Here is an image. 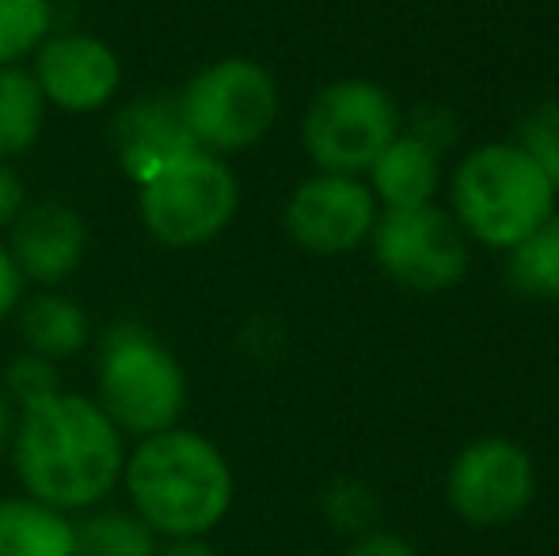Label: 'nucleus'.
I'll list each match as a JSON object with an SVG mask.
<instances>
[{"label": "nucleus", "mask_w": 559, "mask_h": 556, "mask_svg": "<svg viewBox=\"0 0 559 556\" xmlns=\"http://www.w3.org/2000/svg\"><path fill=\"white\" fill-rule=\"evenodd\" d=\"M23 340H27L31 355L43 358H66L88 343V317L73 297L61 294H38L23 305Z\"/></svg>", "instance_id": "16"}, {"label": "nucleus", "mask_w": 559, "mask_h": 556, "mask_svg": "<svg viewBox=\"0 0 559 556\" xmlns=\"http://www.w3.org/2000/svg\"><path fill=\"white\" fill-rule=\"evenodd\" d=\"M0 556H73V522L38 499H0Z\"/></svg>", "instance_id": "15"}, {"label": "nucleus", "mask_w": 559, "mask_h": 556, "mask_svg": "<svg viewBox=\"0 0 559 556\" xmlns=\"http://www.w3.org/2000/svg\"><path fill=\"white\" fill-rule=\"evenodd\" d=\"M400 115L392 96L369 81H335L312 99L305 115V149L312 164L332 176L369 171L396 138Z\"/></svg>", "instance_id": "7"}, {"label": "nucleus", "mask_w": 559, "mask_h": 556, "mask_svg": "<svg viewBox=\"0 0 559 556\" xmlns=\"http://www.w3.org/2000/svg\"><path fill=\"white\" fill-rule=\"evenodd\" d=\"M449 504L468 527L495 530L514 522L537 492L533 458L507 438H484L456 453L449 469Z\"/></svg>", "instance_id": "9"}, {"label": "nucleus", "mask_w": 559, "mask_h": 556, "mask_svg": "<svg viewBox=\"0 0 559 556\" xmlns=\"http://www.w3.org/2000/svg\"><path fill=\"white\" fill-rule=\"evenodd\" d=\"M518 145L548 171V176H559V104H545L525 119L522 127V141Z\"/></svg>", "instance_id": "21"}, {"label": "nucleus", "mask_w": 559, "mask_h": 556, "mask_svg": "<svg viewBox=\"0 0 559 556\" xmlns=\"http://www.w3.org/2000/svg\"><path fill=\"white\" fill-rule=\"evenodd\" d=\"M377 199L354 176H320L305 179L286 206L289 237L317 256H343L358 248L373 233Z\"/></svg>", "instance_id": "10"}, {"label": "nucleus", "mask_w": 559, "mask_h": 556, "mask_svg": "<svg viewBox=\"0 0 559 556\" xmlns=\"http://www.w3.org/2000/svg\"><path fill=\"white\" fill-rule=\"evenodd\" d=\"M50 35V0H0V66L38 50Z\"/></svg>", "instance_id": "20"}, {"label": "nucleus", "mask_w": 559, "mask_h": 556, "mask_svg": "<svg viewBox=\"0 0 559 556\" xmlns=\"http://www.w3.org/2000/svg\"><path fill=\"white\" fill-rule=\"evenodd\" d=\"M453 210L487 248H514L556 214V184L522 145L495 141L456 168Z\"/></svg>", "instance_id": "3"}, {"label": "nucleus", "mask_w": 559, "mask_h": 556, "mask_svg": "<svg viewBox=\"0 0 559 556\" xmlns=\"http://www.w3.org/2000/svg\"><path fill=\"white\" fill-rule=\"evenodd\" d=\"M373 256L384 275L423 294L456 286L468 271V245L461 225L435 202L384 210V217L373 222Z\"/></svg>", "instance_id": "8"}, {"label": "nucleus", "mask_w": 559, "mask_h": 556, "mask_svg": "<svg viewBox=\"0 0 559 556\" xmlns=\"http://www.w3.org/2000/svg\"><path fill=\"white\" fill-rule=\"evenodd\" d=\"M8 393L15 397L20 404H35L50 393H61V381H58V370H53L50 358L43 355H23L12 363L8 370Z\"/></svg>", "instance_id": "22"}, {"label": "nucleus", "mask_w": 559, "mask_h": 556, "mask_svg": "<svg viewBox=\"0 0 559 556\" xmlns=\"http://www.w3.org/2000/svg\"><path fill=\"white\" fill-rule=\"evenodd\" d=\"M183 119L199 149L236 153L255 145L278 115L274 76L251 58H225L206 66L179 96Z\"/></svg>", "instance_id": "6"}, {"label": "nucleus", "mask_w": 559, "mask_h": 556, "mask_svg": "<svg viewBox=\"0 0 559 556\" xmlns=\"http://www.w3.org/2000/svg\"><path fill=\"white\" fill-rule=\"evenodd\" d=\"M20 294H23V275H20V268H15L12 252L0 245V320H4L8 312L15 309Z\"/></svg>", "instance_id": "23"}, {"label": "nucleus", "mask_w": 559, "mask_h": 556, "mask_svg": "<svg viewBox=\"0 0 559 556\" xmlns=\"http://www.w3.org/2000/svg\"><path fill=\"white\" fill-rule=\"evenodd\" d=\"M346 556H419V553H415L412 542H404V537H396V534H373L354 545Z\"/></svg>", "instance_id": "25"}, {"label": "nucleus", "mask_w": 559, "mask_h": 556, "mask_svg": "<svg viewBox=\"0 0 559 556\" xmlns=\"http://www.w3.org/2000/svg\"><path fill=\"white\" fill-rule=\"evenodd\" d=\"M43 92L20 66H0V156H15L38 138L43 127Z\"/></svg>", "instance_id": "17"}, {"label": "nucleus", "mask_w": 559, "mask_h": 556, "mask_svg": "<svg viewBox=\"0 0 559 556\" xmlns=\"http://www.w3.org/2000/svg\"><path fill=\"white\" fill-rule=\"evenodd\" d=\"M187 401V378L176 355L164 351L145 328L118 324L99 355V409L126 435L148 438L176 427Z\"/></svg>", "instance_id": "4"}, {"label": "nucleus", "mask_w": 559, "mask_h": 556, "mask_svg": "<svg viewBox=\"0 0 559 556\" xmlns=\"http://www.w3.org/2000/svg\"><path fill=\"white\" fill-rule=\"evenodd\" d=\"M88 245L81 214L61 202H38L23 206L12 222V260L23 279H35L43 286H53L66 275H73L76 263Z\"/></svg>", "instance_id": "12"}, {"label": "nucleus", "mask_w": 559, "mask_h": 556, "mask_svg": "<svg viewBox=\"0 0 559 556\" xmlns=\"http://www.w3.org/2000/svg\"><path fill=\"white\" fill-rule=\"evenodd\" d=\"M236 202L240 191L228 164L199 149L164 164L141 184V222L160 245L194 248L214 240L233 222Z\"/></svg>", "instance_id": "5"}, {"label": "nucleus", "mask_w": 559, "mask_h": 556, "mask_svg": "<svg viewBox=\"0 0 559 556\" xmlns=\"http://www.w3.org/2000/svg\"><path fill=\"white\" fill-rule=\"evenodd\" d=\"M115 141H118V156H122V168L138 184L156 176L164 164L179 161L187 153H199V141L187 130L179 96L176 99L148 96L138 99L133 107H126L115 122Z\"/></svg>", "instance_id": "13"}, {"label": "nucleus", "mask_w": 559, "mask_h": 556, "mask_svg": "<svg viewBox=\"0 0 559 556\" xmlns=\"http://www.w3.org/2000/svg\"><path fill=\"white\" fill-rule=\"evenodd\" d=\"M126 492L153 534L202 537L233 504V473L210 438L168 427L141 438L126 461Z\"/></svg>", "instance_id": "2"}, {"label": "nucleus", "mask_w": 559, "mask_h": 556, "mask_svg": "<svg viewBox=\"0 0 559 556\" xmlns=\"http://www.w3.org/2000/svg\"><path fill=\"white\" fill-rule=\"evenodd\" d=\"M552 184H556V194H559V176H556V179H552Z\"/></svg>", "instance_id": "28"}, {"label": "nucleus", "mask_w": 559, "mask_h": 556, "mask_svg": "<svg viewBox=\"0 0 559 556\" xmlns=\"http://www.w3.org/2000/svg\"><path fill=\"white\" fill-rule=\"evenodd\" d=\"M156 556H217L202 537H171V545L156 549Z\"/></svg>", "instance_id": "26"}, {"label": "nucleus", "mask_w": 559, "mask_h": 556, "mask_svg": "<svg viewBox=\"0 0 559 556\" xmlns=\"http://www.w3.org/2000/svg\"><path fill=\"white\" fill-rule=\"evenodd\" d=\"M12 458L31 499L53 511H84L122 476V430L88 397L50 393L23 404Z\"/></svg>", "instance_id": "1"}, {"label": "nucleus", "mask_w": 559, "mask_h": 556, "mask_svg": "<svg viewBox=\"0 0 559 556\" xmlns=\"http://www.w3.org/2000/svg\"><path fill=\"white\" fill-rule=\"evenodd\" d=\"M73 556H156V534L126 511H99L73 527Z\"/></svg>", "instance_id": "18"}, {"label": "nucleus", "mask_w": 559, "mask_h": 556, "mask_svg": "<svg viewBox=\"0 0 559 556\" xmlns=\"http://www.w3.org/2000/svg\"><path fill=\"white\" fill-rule=\"evenodd\" d=\"M369 176H373V199H381L384 210H412L435 202L442 187V164L435 145L423 138H392Z\"/></svg>", "instance_id": "14"}, {"label": "nucleus", "mask_w": 559, "mask_h": 556, "mask_svg": "<svg viewBox=\"0 0 559 556\" xmlns=\"http://www.w3.org/2000/svg\"><path fill=\"white\" fill-rule=\"evenodd\" d=\"M35 84L43 99L66 111H99L111 104L122 66L115 50L92 35H46L35 54Z\"/></svg>", "instance_id": "11"}, {"label": "nucleus", "mask_w": 559, "mask_h": 556, "mask_svg": "<svg viewBox=\"0 0 559 556\" xmlns=\"http://www.w3.org/2000/svg\"><path fill=\"white\" fill-rule=\"evenodd\" d=\"M12 435H15V412H12V404L0 397V453L12 446Z\"/></svg>", "instance_id": "27"}, {"label": "nucleus", "mask_w": 559, "mask_h": 556, "mask_svg": "<svg viewBox=\"0 0 559 556\" xmlns=\"http://www.w3.org/2000/svg\"><path fill=\"white\" fill-rule=\"evenodd\" d=\"M510 279L525 294L559 301V214L510 248Z\"/></svg>", "instance_id": "19"}, {"label": "nucleus", "mask_w": 559, "mask_h": 556, "mask_svg": "<svg viewBox=\"0 0 559 556\" xmlns=\"http://www.w3.org/2000/svg\"><path fill=\"white\" fill-rule=\"evenodd\" d=\"M23 210V184L4 161H0V229L12 225Z\"/></svg>", "instance_id": "24"}]
</instances>
